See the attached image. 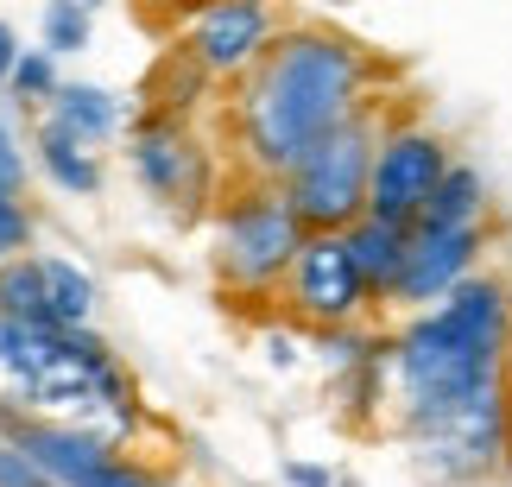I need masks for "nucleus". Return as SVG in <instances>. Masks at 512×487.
Wrapping results in <instances>:
<instances>
[{
	"label": "nucleus",
	"instance_id": "2",
	"mask_svg": "<svg viewBox=\"0 0 512 487\" xmlns=\"http://www.w3.org/2000/svg\"><path fill=\"white\" fill-rule=\"evenodd\" d=\"M506 336H512V310L494 279H468L437 310H424L392 348L405 431H424V424L462 412L468 399L506 386Z\"/></svg>",
	"mask_w": 512,
	"mask_h": 487
},
{
	"label": "nucleus",
	"instance_id": "13",
	"mask_svg": "<svg viewBox=\"0 0 512 487\" xmlns=\"http://www.w3.org/2000/svg\"><path fill=\"white\" fill-rule=\"evenodd\" d=\"M190 51L203 70H241L253 51H266V0H209L196 13Z\"/></svg>",
	"mask_w": 512,
	"mask_h": 487
},
{
	"label": "nucleus",
	"instance_id": "4",
	"mask_svg": "<svg viewBox=\"0 0 512 487\" xmlns=\"http://www.w3.org/2000/svg\"><path fill=\"white\" fill-rule=\"evenodd\" d=\"M380 140H386V133L373 127V114L354 108L329 140H317L298 165H291V190H285V197L298 203V216H304L310 235H348V228L367 216Z\"/></svg>",
	"mask_w": 512,
	"mask_h": 487
},
{
	"label": "nucleus",
	"instance_id": "9",
	"mask_svg": "<svg viewBox=\"0 0 512 487\" xmlns=\"http://www.w3.org/2000/svg\"><path fill=\"white\" fill-rule=\"evenodd\" d=\"M95 304L89 272H76L70 260L51 253H19L0 266V317L19 323H45V329H83Z\"/></svg>",
	"mask_w": 512,
	"mask_h": 487
},
{
	"label": "nucleus",
	"instance_id": "7",
	"mask_svg": "<svg viewBox=\"0 0 512 487\" xmlns=\"http://www.w3.org/2000/svg\"><path fill=\"white\" fill-rule=\"evenodd\" d=\"M443 140L424 127H392L380 140V159H373V190H367V216L380 222H399V228H418L424 203L437 197L443 184Z\"/></svg>",
	"mask_w": 512,
	"mask_h": 487
},
{
	"label": "nucleus",
	"instance_id": "5",
	"mask_svg": "<svg viewBox=\"0 0 512 487\" xmlns=\"http://www.w3.org/2000/svg\"><path fill=\"white\" fill-rule=\"evenodd\" d=\"M411 450H418V469L430 481H481L512 462V386H494V393L468 399L462 412H449L424 431H411Z\"/></svg>",
	"mask_w": 512,
	"mask_h": 487
},
{
	"label": "nucleus",
	"instance_id": "6",
	"mask_svg": "<svg viewBox=\"0 0 512 487\" xmlns=\"http://www.w3.org/2000/svg\"><path fill=\"white\" fill-rule=\"evenodd\" d=\"M310 241V228L298 216V203L279 197V190H247L241 203H228L222 216V272L228 285H247V291H266L279 285V272H291L298 247Z\"/></svg>",
	"mask_w": 512,
	"mask_h": 487
},
{
	"label": "nucleus",
	"instance_id": "25",
	"mask_svg": "<svg viewBox=\"0 0 512 487\" xmlns=\"http://www.w3.org/2000/svg\"><path fill=\"white\" fill-rule=\"evenodd\" d=\"M506 386H512V336H506Z\"/></svg>",
	"mask_w": 512,
	"mask_h": 487
},
{
	"label": "nucleus",
	"instance_id": "16",
	"mask_svg": "<svg viewBox=\"0 0 512 487\" xmlns=\"http://www.w3.org/2000/svg\"><path fill=\"white\" fill-rule=\"evenodd\" d=\"M475 216H481V178L468 165H449L443 184H437V197L424 203L418 228H475Z\"/></svg>",
	"mask_w": 512,
	"mask_h": 487
},
{
	"label": "nucleus",
	"instance_id": "22",
	"mask_svg": "<svg viewBox=\"0 0 512 487\" xmlns=\"http://www.w3.org/2000/svg\"><path fill=\"white\" fill-rule=\"evenodd\" d=\"M19 171H26V159H19V146H13V133L0 127V190H13L19 184Z\"/></svg>",
	"mask_w": 512,
	"mask_h": 487
},
{
	"label": "nucleus",
	"instance_id": "10",
	"mask_svg": "<svg viewBox=\"0 0 512 487\" xmlns=\"http://www.w3.org/2000/svg\"><path fill=\"white\" fill-rule=\"evenodd\" d=\"M291 298L317 323H348L361 310L367 279H361V260H354L348 235H310L298 247V260H291Z\"/></svg>",
	"mask_w": 512,
	"mask_h": 487
},
{
	"label": "nucleus",
	"instance_id": "12",
	"mask_svg": "<svg viewBox=\"0 0 512 487\" xmlns=\"http://www.w3.org/2000/svg\"><path fill=\"white\" fill-rule=\"evenodd\" d=\"M133 171L146 178V190H152L165 209H196V203H203V190H209L203 152H196L171 121L146 127L140 140H133Z\"/></svg>",
	"mask_w": 512,
	"mask_h": 487
},
{
	"label": "nucleus",
	"instance_id": "1",
	"mask_svg": "<svg viewBox=\"0 0 512 487\" xmlns=\"http://www.w3.org/2000/svg\"><path fill=\"white\" fill-rule=\"evenodd\" d=\"M367 64L336 32L298 26L279 32V45L260 51L241 95V133L260 171H291L317 140H329L361 108Z\"/></svg>",
	"mask_w": 512,
	"mask_h": 487
},
{
	"label": "nucleus",
	"instance_id": "20",
	"mask_svg": "<svg viewBox=\"0 0 512 487\" xmlns=\"http://www.w3.org/2000/svg\"><path fill=\"white\" fill-rule=\"evenodd\" d=\"M26 241H32V216L13 203V190H0V266L19 260V253H26Z\"/></svg>",
	"mask_w": 512,
	"mask_h": 487
},
{
	"label": "nucleus",
	"instance_id": "17",
	"mask_svg": "<svg viewBox=\"0 0 512 487\" xmlns=\"http://www.w3.org/2000/svg\"><path fill=\"white\" fill-rule=\"evenodd\" d=\"M38 159H45V171L64 190H95L102 184V171H95V159H89V140L64 133L57 121H45V133H38Z\"/></svg>",
	"mask_w": 512,
	"mask_h": 487
},
{
	"label": "nucleus",
	"instance_id": "15",
	"mask_svg": "<svg viewBox=\"0 0 512 487\" xmlns=\"http://www.w3.org/2000/svg\"><path fill=\"white\" fill-rule=\"evenodd\" d=\"M51 121L95 146V140H108V133L121 127V102H114L108 89H95V83H70V89L51 95Z\"/></svg>",
	"mask_w": 512,
	"mask_h": 487
},
{
	"label": "nucleus",
	"instance_id": "3",
	"mask_svg": "<svg viewBox=\"0 0 512 487\" xmlns=\"http://www.w3.org/2000/svg\"><path fill=\"white\" fill-rule=\"evenodd\" d=\"M0 405L89 431L102 443H114L133 424L127 380L83 329H45L19 317H0Z\"/></svg>",
	"mask_w": 512,
	"mask_h": 487
},
{
	"label": "nucleus",
	"instance_id": "14",
	"mask_svg": "<svg viewBox=\"0 0 512 487\" xmlns=\"http://www.w3.org/2000/svg\"><path fill=\"white\" fill-rule=\"evenodd\" d=\"M348 247H354V260H361L367 291H399V279H405V253H411V228L380 222V216H361V222L348 228Z\"/></svg>",
	"mask_w": 512,
	"mask_h": 487
},
{
	"label": "nucleus",
	"instance_id": "19",
	"mask_svg": "<svg viewBox=\"0 0 512 487\" xmlns=\"http://www.w3.org/2000/svg\"><path fill=\"white\" fill-rule=\"evenodd\" d=\"M0 487H64V481L45 475V469H38V462L19 450L7 431H0Z\"/></svg>",
	"mask_w": 512,
	"mask_h": 487
},
{
	"label": "nucleus",
	"instance_id": "23",
	"mask_svg": "<svg viewBox=\"0 0 512 487\" xmlns=\"http://www.w3.org/2000/svg\"><path fill=\"white\" fill-rule=\"evenodd\" d=\"M13 64H19V38H13L7 19H0V83H13Z\"/></svg>",
	"mask_w": 512,
	"mask_h": 487
},
{
	"label": "nucleus",
	"instance_id": "8",
	"mask_svg": "<svg viewBox=\"0 0 512 487\" xmlns=\"http://www.w3.org/2000/svg\"><path fill=\"white\" fill-rule=\"evenodd\" d=\"M0 431H7L19 450L38 462V469L57 475L64 487H159V481H146L140 469H127V462L114 456L102 437L70 431V424H45V418L0 412Z\"/></svg>",
	"mask_w": 512,
	"mask_h": 487
},
{
	"label": "nucleus",
	"instance_id": "21",
	"mask_svg": "<svg viewBox=\"0 0 512 487\" xmlns=\"http://www.w3.org/2000/svg\"><path fill=\"white\" fill-rule=\"evenodd\" d=\"M13 89L19 95H57V70H51V51H19V64H13Z\"/></svg>",
	"mask_w": 512,
	"mask_h": 487
},
{
	"label": "nucleus",
	"instance_id": "24",
	"mask_svg": "<svg viewBox=\"0 0 512 487\" xmlns=\"http://www.w3.org/2000/svg\"><path fill=\"white\" fill-rule=\"evenodd\" d=\"M291 481H298V487H329V475H323V469H304V462L291 469Z\"/></svg>",
	"mask_w": 512,
	"mask_h": 487
},
{
	"label": "nucleus",
	"instance_id": "18",
	"mask_svg": "<svg viewBox=\"0 0 512 487\" xmlns=\"http://www.w3.org/2000/svg\"><path fill=\"white\" fill-rule=\"evenodd\" d=\"M89 45V7L83 0H51L45 7V51L64 57V51H83Z\"/></svg>",
	"mask_w": 512,
	"mask_h": 487
},
{
	"label": "nucleus",
	"instance_id": "11",
	"mask_svg": "<svg viewBox=\"0 0 512 487\" xmlns=\"http://www.w3.org/2000/svg\"><path fill=\"white\" fill-rule=\"evenodd\" d=\"M475 253H481V228H411L405 279H399V291H392V298H399V304L449 298L456 285H468Z\"/></svg>",
	"mask_w": 512,
	"mask_h": 487
}]
</instances>
